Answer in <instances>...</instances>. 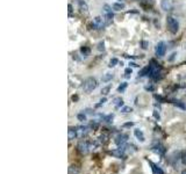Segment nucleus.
<instances>
[{
  "label": "nucleus",
  "instance_id": "obj_41",
  "mask_svg": "<svg viewBox=\"0 0 186 174\" xmlns=\"http://www.w3.org/2000/svg\"><path fill=\"white\" fill-rule=\"evenodd\" d=\"M129 65H130L132 67H138V66H140L138 64H136V63H134V62H130V63H129Z\"/></svg>",
  "mask_w": 186,
  "mask_h": 174
},
{
  "label": "nucleus",
  "instance_id": "obj_42",
  "mask_svg": "<svg viewBox=\"0 0 186 174\" xmlns=\"http://www.w3.org/2000/svg\"><path fill=\"white\" fill-rule=\"evenodd\" d=\"M68 8H69V15L71 16V14H72V6L69 4V6H68Z\"/></svg>",
  "mask_w": 186,
  "mask_h": 174
},
{
  "label": "nucleus",
  "instance_id": "obj_14",
  "mask_svg": "<svg viewBox=\"0 0 186 174\" xmlns=\"http://www.w3.org/2000/svg\"><path fill=\"white\" fill-rule=\"evenodd\" d=\"M113 105H114L115 109H121V108L125 106L122 98H115V99L113 100Z\"/></svg>",
  "mask_w": 186,
  "mask_h": 174
},
{
  "label": "nucleus",
  "instance_id": "obj_35",
  "mask_svg": "<svg viewBox=\"0 0 186 174\" xmlns=\"http://www.w3.org/2000/svg\"><path fill=\"white\" fill-rule=\"evenodd\" d=\"M99 51H104L105 50V43L104 42H100L99 44H98V48H97Z\"/></svg>",
  "mask_w": 186,
  "mask_h": 174
},
{
  "label": "nucleus",
  "instance_id": "obj_39",
  "mask_svg": "<svg viewBox=\"0 0 186 174\" xmlns=\"http://www.w3.org/2000/svg\"><path fill=\"white\" fill-rule=\"evenodd\" d=\"M176 56H177V52H173V53L171 55V57H170V58H169L167 60H169V62H172V60H173V59L176 58Z\"/></svg>",
  "mask_w": 186,
  "mask_h": 174
},
{
  "label": "nucleus",
  "instance_id": "obj_9",
  "mask_svg": "<svg viewBox=\"0 0 186 174\" xmlns=\"http://www.w3.org/2000/svg\"><path fill=\"white\" fill-rule=\"evenodd\" d=\"M147 161H148V164H149V166H150V168H151V171H152V174H165L164 172H163V169L158 166V165H156V164H154L151 160H149V159H147Z\"/></svg>",
  "mask_w": 186,
  "mask_h": 174
},
{
  "label": "nucleus",
  "instance_id": "obj_2",
  "mask_svg": "<svg viewBox=\"0 0 186 174\" xmlns=\"http://www.w3.org/2000/svg\"><path fill=\"white\" fill-rule=\"evenodd\" d=\"M161 71H162V69H161L159 64H157V63H155V62L152 60L151 64L149 65V73H148V77L151 78V79H154V80H158L159 74H161Z\"/></svg>",
  "mask_w": 186,
  "mask_h": 174
},
{
  "label": "nucleus",
  "instance_id": "obj_34",
  "mask_svg": "<svg viewBox=\"0 0 186 174\" xmlns=\"http://www.w3.org/2000/svg\"><path fill=\"white\" fill-rule=\"evenodd\" d=\"M107 138H108V136H107L106 134H104V135H101V136L99 137V140L103 142V143H105V142H107Z\"/></svg>",
  "mask_w": 186,
  "mask_h": 174
},
{
  "label": "nucleus",
  "instance_id": "obj_43",
  "mask_svg": "<svg viewBox=\"0 0 186 174\" xmlns=\"http://www.w3.org/2000/svg\"><path fill=\"white\" fill-rule=\"evenodd\" d=\"M181 174H186V169H184V171L181 172Z\"/></svg>",
  "mask_w": 186,
  "mask_h": 174
},
{
  "label": "nucleus",
  "instance_id": "obj_23",
  "mask_svg": "<svg viewBox=\"0 0 186 174\" xmlns=\"http://www.w3.org/2000/svg\"><path fill=\"white\" fill-rule=\"evenodd\" d=\"M148 73H149V66H145V67H143L140 72H138V77H144V75H148Z\"/></svg>",
  "mask_w": 186,
  "mask_h": 174
},
{
  "label": "nucleus",
  "instance_id": "obj_24",
  "mask_svg": "<svg viewBox=\"0 0 186 174\" xmlns=\"http://www.w3.org/2000/svg\"><path fill=\"white\" fill-rule=\"evenodd\" d=\"M132 112H133V108L129 107V106H123L121 108V113H123V114H128V113H132Z\"/></svg>",
  "mask_w": 186,
  "mask_h": 174
},
{
  "label": "nucleus",
  "instance_id": "obj_32",
  "mask_svg": "<svg viewBox=\"0 0 186 174\" xmlns=\"http://www.w3.org/2000/svg\"><path fill=\"white\" fill-rule=\"evenodd\" d=\"M135 125L134 122H127V123H123L122 124V128H133Z\"/></svg>",
  "mask_w": 186,
  "mask_h": 174
},
{
  "label": "nucleus",
  "instance_id": "obj_33",
  "mask_svg": "<svg viewBox=\"0 0 186 174\" xmlns=\"http://www.w3.org/2000/svg\"><path fill=\"white\" fill-rule=\"evenodd\" d=\"M152 115H154V117H155L157 121H159V120H161V115H159V113H158L156 109L152 112Z\"/></svg>",
  "mask_w": 186,
  "mask_h": 174
},
{
  "label": "nucleus",
  "instance_id": "obj_36",
  "mask_svg": "<svg viewBox=\"0 0 186 174\" xmlns=\"http://www.w3.org/2000/svg\"><path fill=\"white\" fill-rule=\"evenodd\" d=\"M154 98H155L157 101H159V102H163V101H164V99H163L161 95H157V94H155V95H154Z\"/></svg>",
  "mask_w": 186,
  "mask_h": 174
},
{
  "label": "nucleus",
  "instance_id": "obj_29",
  "mask_svg": "<svg viewBox=\"0 0 186 174\" xmlns=\"http://www.w3.org/2000/svg\"><path fill=\"white\" fill-rule=\"evenodd\" d=\"M140 45H141V48H142L143 50H147V49L149 48V42H148V41H141V42H140Z\"/></svg>",
  "mask_w": 186,
  "mask_h": 174
},
{
  "label": "nucleus",
  "instance_id": "obj_5",
  "mask_svg": "<svg viewBox=\"0 0 186 174\" xmlns=\"http://www.w3.org/2000/svg\"><path fill=\"white\" fill-rule=\"evenodd\" d=\"M77 149L81 154H87L91 151V144L87 140H81V142L78 143Z\"/></svg>",
  "mask_w": 186,
  "mask_h": 174
},
{
  "label": "nucleus",
  "instance_id": "obj_28",
  "mask_svg": "<svg viewBox=\"0 0 186 174\" xmlns=\"http://www.w3.org/2000/svg\"><path fill=\"white\" fill-rule=\"evenodd\" d=\"M103 119H104L105 122L111 123V122L113 121V119H114V115H113V114H110V115H107V116H103Z\"/></svg>",
  "mask_w": 186,
  "mask_h": 174
},
{
  "label": "nucleus",
  "instance_id": "obj_25",
  "mask_svg": "<svg viewBox=\"0 0 186 174\" xmlns=\"http://www.w3.org/2000/svg\"><path fill=\"white\" fill-rule=\"evenodd\" d=\"M172 103H173V105H174L176 107L180 108V109H186V106H185V105H184L183 102H180V101H176V100H174V101H173Z\"/></svg>",
  "mask_w": 186,
  "mask_h": 174
},
{
  "label": "nucleus",
  "instance_id": "obj_17",
  "mask_svg": "<svg viewBox=\"0 0 186 174\" xmlns=\"http://www.w3.org/2000/svg\"><path fill=\"white\" fill-rule=\"evenodd\" d=\"M112 6H110V5H107V4H105L104 6H103V11H104V14L105 15H113V12H112Z\"/></svg>",
  "mask_w": 186,
  "mask_h": 174
},
{
  "label": "nucleus",
  "instance_id": "obj_18",
  "mask_svg": "<svg viewBox=\"0 0 186 174\" xmlns=\"http://www.w3.org/2000/svg\"><path fill=\"white\" fill-rule=\"evenodd\" d=\"M112 79H113V73H110V72H108V73H105V74H104V77L101 78V81H103V82H108V81H111Z\"/></svg>",
  "mask_w": 186,
  "mask_h": 174
},
{
  "label": "nucleus",
  "instance_id": "obj_30",
  "mask_svg": "<svg viewBox=\"0 0 186 174\" xmlns=\"http://www.w3.org/2000/svg\"><path fill=\"white\" fill-rule=\"evenodd\" d=\"M116 64H119V60H118V58H112V59L110 60V64H108V66H110V67H114Z\"/></svg>",
  "mask_w": 186,
  "mask_h": 174
},
{
  "label": "nucleus",
  "instance_id": "obj_13",
  "mask_svg": "<svg viewBox=\"0 0 186 174\" xmlns=\"http://www.w3.org/2000/svg\"><path fill=\"white\" fill-rule=\"evenodd\" d=\"M112 8H113V11H116V12L123 11V10L126 8V4L116 1V3H113V4H112Z\"/></svg>",
  "mask_w": 186,
  "mask_h": 174
},
{
  "label": "nucleus",
  "instance_id": "obj_20",
  "mask_svg": "<svg viewBox=\"0 0 186 174\" xmlns=\"http://www.w3.org/2000/svg\"><path fill=\"white\" fill-rule=\"evenodd\" d=\"M80 52H81V55L86 58V57L90 55L91 50H90V48H88V47H81V48H80Z\"/></svg>",
  "mask_w": 186,
  "mask_h": 174
},
{
  "label": "nucleus",
  "instance_id": "obj_7",
  "mask_svg": "<svg viewBox=\"0 0 186 174\" xmlns=\"http://www.w3.org/2000/svg\"><path fill=\"white\" fill-rule=\"evenodd\" d=\"M179 159H181V157H180V152H173V153H171V154L169 156V158H167V162H169L170 165H172V166H176Z\"/></svg>",
  "mask_w": 186,
  "mask_h": 174
},
{
  "label": "nucleus",
  "instance_id": "obj_15",
  "mask_svg": "<svg viewBox=\"0 0 186 174\" xmlns=\"http://www.w3.org/2000/svg\"><path fill=\"white\" fill-rule=\"evenodd\" d=\"M79 8H80L81 13H84V14L88 13V6H87V4L85 1H83V0H80V1H79Z\"/></svg>",
  "mask_w": 186,
  "mask_h": 174
},
{
  "label": "nucleus",
  "instance_id": "obj_11",
  "mask_svg": "<svg viewBox=\"0 0 186 174\" xmlns=\"http://www.w3.org/2000/svg\"><path fill=\"white\" fill-rule=\"evenodd\" d=\"M134 136L137 138V140L138 142H141V143H144L145 142V137H144V134H143V131L141 130V129H138V128H136L135 130H134Z\"/></svg>",
  "mask_w": 186,
  "mask_h": 174
},
{
  "label": "nucleus",
  "instance_id": "obj_12",
  "mask_svg": "<svg viewBox=\"0 0 186 174\" xmlns=\"http://www.w3.org/2000/svg\"><path fill=\"white\" fill-rule=\"evenodd\" d=\"M69 134H68V137H69V140H72V139H74L77 136H78V130H77V128H73V127H70L69 128V131H68Z\"/></svg>",
  "mask_w": 186,
  "mask_h": 174
},
{
  "label": "nucleus",
  "instance_id": "obj_21",
  "mask_svg": "<svg viewBox=\"0 0 186 174\" xmlns=\"http://www.w3.org/2000/svg\"><path fill=\"white\" fill-rule=\"evenodd\" d=\"M127 87H128V82H122V84L118 87V92H119V93H123V92L127 90Z\"/></svg>",
  "mask_w": 186,
  "mask_h": 174
},
{
  "label": "nucleus",
  "instance_id": "obj_16",
  "mask_svg": "<svg viewBox=\"0 0 186 174\" xmlns=\"http://www.w3.org/2000/svg\"><path fill=\"white\" fill-rule=\"evenodd\" d=\"M161 6H162V10H164V11H170V10H171V7H172L169 0H162Z\"/></svg>",
  "mask_w": 186,
  "mask_h": 174
},
{
  "label": "nucleus",
  "instance_id": "obj_40",
  "mask_svg": "<svg viewBox=\"0 0 186 174\" xmlns=\"http://www.w3.org/2000/svg\"><path fill=\"white\" fill-rule=\"evenodd\" d=\"M90 127H91V128H93V129H97V128H98V123H96V122H92Z\"/></svg>",
  "mask_w": 186,
  "mask_h": 174
},
{
  "label": "nucleus",
  "instance_id": "obj_1",
  "mask_svg": "<svg viewBox=\"0 0 186 174\" xmlns=\"http://www.w3.org/2000/svg\"><path fill=\"white\" fill-rule=\"evenodd\" d=\"M97 87H98V81H97V79L93 78V77H88V78H86V79L84 80L81 88H83V91H84L85 93L88 94V93H91V92L94 91Z\"/></svg>",
  "mask_w": 186,
  "mask_h": 174
},
{
  "label": "nucleus",
  "instance_id": "obj_26",
  "mask_svg": "<svg viewBox=\"0 0 186 174\" xmlns=\"http://www.w3.org/2000/svg\"><path fill=\"white\" fill-rule=\"evenodd\" d=\"M132 73H133V69H132L130 66H129V67H127V69L125 70V74H126L125 77H126L127 79H129V78H130V75H132Z\"/></svg>",
  "mask_w": 186,
  "mask_h": 174
},
{
  "label": "nucleus",
  "instance_id": "obj_6",
  "mask_svg": "<svg viewBox=\"0 0 186 174\" xmlns=\"http://www.w3.org/2000/svg\"><path fill=\"white\" fill-rule=\"evenodd\" d=\"M128 135H126V134H119L116 137H115V139H114V142H115V144L118 145V147L119 146H122V145H125L127 142H128Z\"/></svg>",
  "mask_w": 186,
  "mask_h": 174
},
{
  "label": "nucleus",
  "instance_id": "obj_4",
  "mask_svg": "<svg viewBox=\"0 0 186 174\" xmlns=\"http://www.w3.org/2000/svg\"><path fill=\"white\" fill-rule=\"evenodd\" d=\"M165 52H166V44L165 42L161 41L157 43V45L155 47V55L157 57H163L165 56Z\"/></svg>",
  "mask_w": 186,
  "mask_h": 174
},
{
  "label": "nucleus",
  "instance_id": "obj_27",
  "mask_svg": "<svg viewBox=\"0 0 186 174\" xmlns=\"http://www.w3.org/2000/svg\"><path fill=\"white\" fill-rule=\"evenodd\" d=\"M77 119H78V121H80V122L86 121V115H85V113H84V112H83V113H79V114L77 115Z\"/></svg>",
  "mask_w": 186,
  "mask_h": 174
},
{
  "label": "nucleus",
  "instance_id": "obj_10",
  "mask_svg": "<svg viewBox=\"0 0 186 174\" xmlns=\"http://www.w3.org/2000/svg\"><path fill=\"white\" fill-rule=\"evenodd\" d=\"M93 26H94L97 29H100V28L105 27L106 23H105L104 18L103 16H96L94 19H93Z\"/></svg>",
  "mask_w": 186,
  "mask_h": 174
},
{
  "label": "nucleus",
  "instance_id": "obj_38",
  "mask_svg": "<svg viewBox=\"0 0 186 174\" xmlns=\"http://www.w3.org/2000/svg\"><path fill=\"white\" fill-rule=\"evenodd\" d=\"M144 90H145V91H149V92H154V87H152V86H145Z\"/></svg>",
  "mask_w": 186,
  "mask_h": 174
},
{
  "label": "nucleus",
  "instance_id": "obj_3",
  "mask_svg": "<svg viewBox=\"0 0 186 174\" xmlns=\"http://www.w3.org/2000/svg\"><path fill=\"white\" fill-rule=\"evenodd\" d=\"M166 26H167L169 32L172 33V34H177L178 30H179V22L173 16H167L166 18Z\"/></svg>",
  "mask_w": 186,
  "mask_h": 174
},
{
  "label": "nucleus",
  "instance_id": "obj_31",
  "mask_svg": "<svg viewBox=\"0 0 186 174\" xmlns=\"http://www.w3.org/2000/svg\"><path fill=\"white\" fill-rule=\"evenodd\" d=\"M106 101H107V99H106V98H103V99H101V100H100V101H99V102H98V103L94 106V108H99V107H101V106H103V105H104Z\"/></svg>",
  "mask_w": 186,
  "mask_h": 174
},
{
  "label": "nucleus",
  "instance_id": "obj_37",
  "mask_svg": "<svg viewBox=\"0 0 186 174\" xmlns=\"http://www.w3.org/2000/svg\"><path fill=\"white\" fill-rule=\"evenodd\" d=\"M181 162L186 166V151H185V152H184V154L181 156Z\"/></svg>",
  "mask_w": 186,
  "mask_h": 174
},
{
  "label": "nucleus",
  "instance_id": "obj_22",
  "mask_svg": "<svg viewBox=\"0 0 186 174\" xmlns=\"http://www.w3.org/2000/svg\"><path fill=\"white\" fill-rule=\"evenodd\" d=\"M79 168L77 166H70L69 167V174H79Z\"/></svg>",
  "mask_w": 186,
  "mask_h": 174
},
{
  "label": "nucleus",
  "instance_id": "obj_19",
  "mask_svg": "<svg viewBox=\"0 0 186 174\" xmlns=\"http://www.w3.org/2000/svg\"><path fill=\"white\" fill-rule=\"evenodd\" d=\"M111 90H112V85L110 84V85H107V86H105V87L101 88V94L103 95H107L111 92Z\"/></svg>",
  "mask_w": 186,
  "mask_h": 174
},
{
  "label": "nucleus",
  "instance_id": "obj_8",
  "mask_svg": "<svg viewBox=\"0 0 186 174\" xmlns=\"http://www.w3.org/2000/svg\"><path fill=\"white\" fill-rule=\"evenodd\" d=\"M151 151L152 152H155V153H157L158 156H164L165 154V152H166V149H165V146L164 145H162V144H156V145H152L151 146Z\"/></svg>",
  "mask_w": 186,
  "mask_h": 174
}]
</instances>
